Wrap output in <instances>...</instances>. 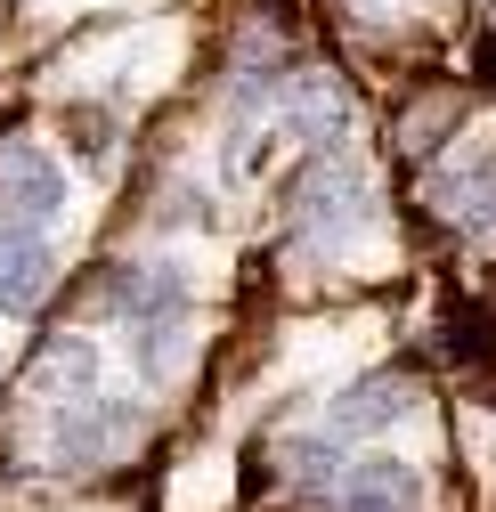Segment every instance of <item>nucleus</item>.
<instances>
[{
  "label": "nucleus",
  "instance_id": "10",
  "mask_svg": "<svg viewBox=\"0 0 496 512\" xmlns=\"http://www.w3.org/2000/svg\"><path fill=\"white\" fill-rule=\"evenodd\" d=\"M488 74H496V33H488Z\"/></svg>",
  "mask_w": 496,
  "mask_h": 512
},
{
  "label": "nucleus",
  "instance_id": "4",
  "mask_svg": "<svg viewBox=\"0 0 496 512\" xmlns=\"http://www.w3.org/2000/svg\"><path fill=\"white\" fill-rule=\"evenodd\" d=\"M49 277H57V261H49V244H41L33 228H9V236H0V317L41 309V301H49Z\"/></svg>",
  "mask_w": 496,
  "mask_h": 512
},
{
  "label": "nucleus",
  "instance_id": "7",
  "mask_svg": "<svg viewBox=\"0 0 496 512\" xmlns=\"http://www.w3.org/2000/svg\"><path fill=\"white\" fill-rule=\"evenodd\" d=\"M456 114H464V90H448V82H440V90H423V98L399 114V155H415V163H423V155H440L448 131H456Z\"/></svg>",
  "mask_w": 496,
  "mask_h": 512
},
{
  "label": "nucleus",
  "instance_id": "3",
  "mask_svg": "<svg viewBox=\"0 0 496 512\" xmlns=\"http://www.w3.org/2000/svg\"><path fill=\"white\" fill-rule=\"evenodd\" d=\"M407 415V374H366L326 407V439H375Z\"/></svg>",
  "mask_w": 496,
  "mask_h": 512
},
{
  "label": "nucleus",
  "instance_id": "1",
  "mask_svg": "<svg viewBox=\"0 0 496 512\" xmlns=\"http://www.w3.org/2000/svg\"><path fill=\"white\" fill-rule=\"evenodd\" d=\"M139 447V407L131 399H74L49 431V456L57 472H106Z\"/></svg>",
  "mask_w": 496,
  "mask_h": 512
},
{
  "label": "nucleus",
  "instance_id": "5",
  "mask_svg": "<svg viewBox=\"0 0 496 512\" xmlns=\"http://www.w3.org/2000/svg\"><path fill=\"white\" fill-rule=\"evenodd\" d=\"M415 504V472L375 456V464H342L334 480V512H407Z\"/></svg>",
  "mask_w": 496,
  "mask_h": 512
},
{
  "label": "nucleus",
  "instance_id": "6",
  "mask_svg": "<svg viewBox=\"0 0 496 512\" xmlns=\"http://www.w3.org/2000/svg\"><path fill=\"white\" fill-rule=\"evenodd\" d=\"M90 374H98L90 342H74V334H57V342H49V350H41L33 366H25V391H33V399H66V407H74V399L90 391ZM66 407H57V415H66Z\"/></svg>",
  "mask_w": 496,
  "mask_h": 512
},
{
  "label": "nucleus",
  "instance_id": "8",
  "mask_svg": "<svg viewBox=\"0 0 496 512\" xmlns=\"http://www.w3.org/2000/svg\"><path fill=\"white\" fill-rule=\"evenodd\" d=\"M334 447H342V439H285L277 464H285L293 488H334V480H342V456H334Z\"/></svg>",
  "mask_w": 496,
  "mask_h": 512
},
{
  "label": "nucleus",
  "instance_id": "2",
  "mask_svg": "<svg viewBox=\"0 0 496 512\" xmlns=\"http://www.w3.org/2000/svg\"><path fill=\"white\" fill-rule=\"evenodd\" d=\"M57 204H66V171H57L33 139H9V147H0V220L41 236L57 220Z\"/></svg>",
  "mask_w": 496,
  "mask_h": 512
},
{
  "label": "nucleus",
  "instance_id": "9",
  "mask_svg": "<svg viewBox=\"0 0 496 512\" xmlns=\"http://www.w3.org/2000/svg\"><path fill=\"white\" fill-rule=\"evenodd\" d=\"M448 212H456L464 228H496V163H480L472 179L448 187Z\"/></svg>",
  "mask_w": 496,
  "mask_h": 512
}]
</instances>
